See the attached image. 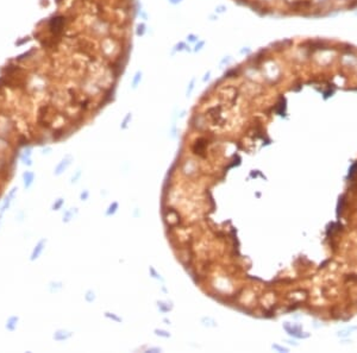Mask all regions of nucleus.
Wrapping results in <instances>:
<instances>
[{"label": "nucleus", "mask_w": 357, "mask_h": 353, "mask_svg": "<svg viewBox=\"0 0 357 353\" xmlns=\"http://www.w3.org/2000/svg\"><path fill=\"white\" fill-rule=\"evenodd\" d=\"M17 321H18V319H17V317H12V319H10L9 323H7V328H9V330H14V327H15V323H17Z\"/></svg>", "instance_id": "obj_7"}, {"label": "nucleus", "mask_w": 357, "mask_h": 353, "mask_svg": "<svg viewBox=\"0 0 357 353\" xmlns=\"http://www.w3.org/2000/svg\"><path fill=\"white\" fill-rule=\"evenodd\" d=\"M14 193H15V189H12V191L10 193V195L7 196V199L5 200V202H4V205L1 206V209H0V218H1V215H3V213L9 208V206H10V203H11V201H12V197L14 196Z\"/></svg>", "instance_id": "obj_1"}, {"label": "nucleus", "mask_w": 357, "mask_h": 353, "mask_svg": "<svg viewBox=\"0 0 357 353\" xmlns=\"http://www.w3.org/2000/svg\"><path fill=\"white\" fill-rule=\"evenodd\" d=\"M69 163H70V162H68L67 159L62 160V163H61V164H60V165L57 166V171H56V172H57V174H60V172L62 171V169H66V168L68 166V164H69Z\"/></svg>", "instance_id": "obj_6"}, {"label": "nucleus", "mask_w": 357, "mask_h": 353, "mask_svg": "<svg viewBox=\"0 0 357 353\" xmlns=\"http://www.w3.org/2000/svg\"><path fill=\"white\" fill-rule=\"evenodd\" d=\"M171 3H174V4H176V3H179V1H181V0H170Z\"/></svg>", "instance_id": "obj_15"}, {"label": "nucleus", "mask_w": 357, "mask_h": 353, "mask_svg": "<svg viewBox=\"0 0 357 353\" xmlns=\"http://www.w3.org/2000/svg\"><path fill=\"white\" fill-rule=\"evenodd\" d=\"M202 45H204V42H200V43H199V45H196V48H195V50H199V49H200V48H201Z\"/></svg>", "instance_id": "obj_12"}, {"label": "nucleus", "mask_w": 357, "mask_h": 353, "mask_svg": "<svg viewBox=\"0 0 357 353\" xmlns=\"http://www.w3.org/2000/svg\"><path fill=\"white\" fill-rule=\"evenodd\" d=\"M34 181V174L30 172V171H26L24 174V182H25V187L29 188L31 186V183Z\"/></svg>", "instance_id": "obj_3"}, {"label": "nucleus", "mask_w": 357, "mask_h": 353, "mask_svg": "<svg viewBox=\"0 0 357 353\" xmlns=\"http://www.w3.org/2000/svg\"><path fill=\"white\" fill-rule=\"evenodd\" d=\"M184 48H187L186 44H185V43H180V44L177 45V48H176V50H182Z\"/></svg>", "instance_id": "obj_10"}, {"label": "nucleus", "mask_w": 357, "mask_h": 353, "mask_svg": "<svg viewBox=\"0 0 357 353\" xmlns=\"http://www.w3.org/2000/svg\"><path fill=\"white\" fill-rule=\"evenodd\" d=\"M343 202H344L343 197H342V199H339V201H338V206H337V218H339L340 213H342V208H343Z\"/></svg>", "instance_id": "obj_8"}, {"label": "nucleus", "mask_w": 357, "mask_h": 353, "mask_svg": "<svg viewBox=\"0 0 357 353\" xmlns=\"http://www.w3.org/2000/svg\"><path fill=\"white\" fill-rule=\"evenodd\" d=\"M144 34V25H138V30H137V35L141 36Z\"/></svg>", "instance_id": "obj_9"}, {"label": "nucleus", "mask_w": 357, "mask_h": 353, "mask_svg": "<svg viewBox=\"0 0 357 353\" xmlns=\"http://www.w3.org/2000/svg\"><path fill=\"white\" fill-rule=\"evenodd\" d=\"M355 330H357V327H351V328H346V330H343V331H340V332H338V336H348L349 334H350L352 331H355Z\"/></svg>", "instance_id": "obj_4"}, {"label": "nucleus", "mask_w": 357, "mask_h": 353, "mask_svg": "<svg viewBox=\"0 0 357 353\" xmlns=\"http://www.w3.org/2000/svg\"><path fill=\"white\" fill-rule=\"evenodd\" d=\"M357 172V162L356 163H354L352 165H351V168L349 169V174H348V179H351L352 176L355 175Z\"/></svg>", "instance_id": "obj_5"}, {"label": "nucleus", "mask_w": 357, "mask_h": 353, "mask_svg": "<svg viewBox=\"0 0 357 353\" xmlns=\"http://www.w3.org/2000/svg\"><path fill=\"white\" fill-rule=\"evenodd\" d=\"M218 9H219V10H218L219 12H223V11H224V9H225V7H218Z\"/></svg>", "instance_id": "obj_14"}, {"label": "nucleus", "mask_w": 357, "mask_h": 353, "mask_svg": "<svg viewBox=\"0 0 357 353\" xmlns=\"http://www.w3.org/2000/svg\"><path fill=\"white\" fill-rule=\"evenodd\" d=\"M139 77H141V76H139V73H138V74H137V75H136V79H134V82H133V83H134V85H136V83H137V82H138V80H139Z\"/></svg>", "instance_id": "obj_13"}, {"label": "nucleus", "mask_w": 357, "mask_h": 353, "mask_svg": "<svg viewBox=\"0 0 357 353\" xmlns=\"http://www.w3.org/2000/svg\"><path fill=\"white\" fill-rule=\"evenodd\" d=\"M188 38H189V41H190V42H194L195 39H196V38H195V36H193V35H190Z\"/></svg>", "instance_id": "obj_11"}, {"label": "nucleus", "mask_w": 357, "mask_h": 353, "mask_svg": "<svg viewBox=\"0 0 357 353\" xmlns=\"http://www.w3.org/2000/svg\"><path fill=\"white\" fill-rule=\"evenodd\" d=\"M43 246H44V240H42V242L36 246V248H35L34 252H32V256H31V259L34 260V259H36V258H37V257H38L39 254H41V252L43 251Z\"/></svg>", "instance_id": "obj_2"}]
</instances>
